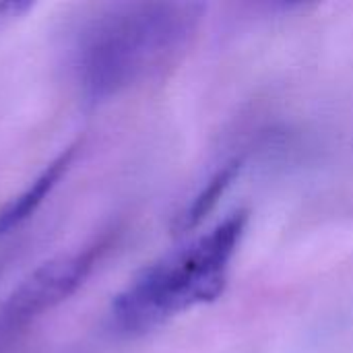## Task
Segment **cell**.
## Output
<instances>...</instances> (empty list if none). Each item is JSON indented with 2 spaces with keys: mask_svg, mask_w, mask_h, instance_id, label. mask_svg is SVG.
Returning a JSON list of instances; mask_svg holds the SVG:
<instances>
[{
  "mask_svg": "<svg viewBox=\"0 0 353 353\" xmlns=\"http://www.w3.org/2000/svg\"><path fill=\"white\" fill-rule=\"evenodd\" d=\"M238 172H240V163H238V161H232V163L223 165V168L207 182V186L192 199V203L178 215L176 230H178V232H188V230L196 228V225L213 211V207H215L217 201L223 196V192L228 190V186L236 180Z\"/></svg>",
  "mask_w": 353,
  "mask_h": 353,
  "instance_id": "cell-5",
  "label": "cell"
},
{
  "mask_svg": "<svg viewBox=\"0 0 353 353\" xmlns=\"http://www.w3.org/2000/svg\"><path fill=\"white\" fill-rule=\"evenodd\" d=\"M248 213L238 211L211 232L147 265L112 302L108 327L116 337H143L174 316L217 300L230 277Z\"/></svg>",
  "mask_w": 353,
  "mask_h": 353,
  "instance_id": "cell-2",
  "label": "cell"
},
{
  "mask_svg": "<svg viewBox=\"0 0 353 353\" xmlns=\"http://www.w3.org/2000/svg\"><path fill=\"white\" fill-rule=\"evenodd\" d=\"M199 2L87 4L64 33V64L87 103H105L168 74L203 21Z\"/></svg>",
  "mask_w": 353,
  "mask_h": 353,
  "instance_id": "cell-1",
  "label": "cell"
},
{
  "mask_svg": "<svg viewBox=\"0 0 353 353\" xmlns=\"http://www.w3.org/2000/svg\"><path fill=\"white\" fill-rule=\"evenodd\" d=\"M118 228H108L77 248L60 252L37 265L0 302V353L19 345L62 304H66L118 244Z\"/></svg>",
  "mask_w": 353,
  "mask_h": 353,
  "instance_id": "cell-3",
  "label": "cell"
},
{
  "mask_svg": "<svg viewBox=\"0 0 353 353\" xmlns=\"http://www.w3.org/2000/svg\"><path fill=\"white\" fill-rule=\"evenodd\" d=\"M79 143H72L62 149L23 190H19L14 196L0 205V240L6 238L10 232L19 230L25 221H29L33 213L46 203V199L54 192V188L72 168L79 155Z\"/></svg>",
  "mask_w": 353,
  "mask_h": 353,
  "instance_id": "cell-4",
  "label": "cell"
},
{
  "mask_svg": "<svg viewBox=\"0 0 353 353\" xmlns=\"http://www.w3.org/2000/svg\"><path fill=\"white\" fill-rule=\"evenodd\" d=\"M33 6L35 4L29 2V0H8V2H0V33L6 31L17 21H21L29 10H33Z\"/></svg>",
  "mask_w": 353,
  "mask_h": 353,
  "instance_id": "cell-6",
  "label": "cell"
}]
</instances>
